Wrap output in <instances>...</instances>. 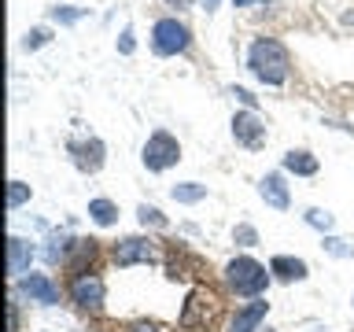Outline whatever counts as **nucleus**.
Wrapping results in <instances>:
<instances>
[{"mask_svg": "<svg viewBox=\"0 0 354 332\" xmlns=\"http://www.w3.org/2000/svg\"><path fill=\"white\" fill-rule=\"evenodd\" d=\"M248 66L254 71V77H262L266 85H281L288 77V52L281 41L273 37H259L248 52Z\"/></svg>", "mask_w": 354, "mask_h": 332, "instance_id": "obj_1", "label": "nucleus"}, {"mask_svg": "<svg viewBox=\"0 0 354 332\" xmlns=\"http://www.w3.org/2000/svg\"><path fill=\"white\" fill-rule=\"evenodd\" d=\"M225 281L236 295H248V299H259L266 292V284H270V273H266V266H259L254 259H232L225 266Z\"/></svg>", "mask_w": 354, "mask_h": 332, "instance_id": "obj_2", "label": "nucleus"}, {"mask_svg": "<svg viewBox=\"0 0 354 332\" xmlns=\"http://www.w3.org/2000/svg\"><path fill=\"white\" fill-rule=\"evenodd\" d=\"M144 166H148V170H170V166L181 159V144H177V137H170V133L166 129H159V133H151L148 137V144H144Z\"/></svg>", "mask_w": 354, "mask_h": 332, "instance_id": "obj_3", "label": "nucleus"}, {"mask_svg": "<svg viewBox=\"0 0 354 332\" xmlns=\"http://www.w3.org/2000/svg\"><path fill=\"white\" fill-rule=\"evenodd\" d=\"M188 41H192V37H188V26H185V22H177V19H159V22H155V30H151V48L159 55L185 52Z\"/></svg>", "mask_w": 354, "mask_h": 332, "instance_id": "obj_4", "label": "nucleus"}, {"mask_svg": "<svg viewBox=\"0 0 354 332\" xmlns=\"http://www.w3.org/2000/svg\"><path fill=\"white\" fill-rule=\"evenodd\" d=\"M104 295H107V288H104V281H100L96 273H77L74 277V284H71V299L77 306H100L104 303Z\"/></svg>", "mask_w": 354, "mask_h": 332, "instance_id": "obj_5", "label": "nucleus"}, {"mask_svg": "<svg viewBox=\"0 0 354 332\" xmlns=\"http://www.w3.org/2000/svg\"><path fill=\"white\" fill-rule=\"evenodd\" d=\"M232 137H236L243 148H262V140H266L262 118L254 115V111H240V115L232 118Z\"/></svg>", "mask_w": 354, "mask_h": 332, "instance_id": "obj_6", "label": "nucleus"}, {"mask_svg": "<svg viewBox=\"0 0 354 332\" xmlns=\"http://www.w3.org/2000/svg\"><path fill=\"white\" fill-rule=\"evenodd\" d=\"M22 295H26L30 303H41V306L59 303V288H55L52 277H44V273H26L22 277Z\"/></svg>", "mask_w": 354, "mask_h": 332, "instance_id": "obj_7", "label": "nucleus"}, {"mask_svg": "<svg viewBox=\"0 0 354 332\" xmlns=\"http://www.w3.org/2000/svg\"><path fill=\"white\" fill-rule=\"evenodd\" d=\"M210 292L207 288H196L192 295H188V303H185V310H181V325L185 329H199V325H207V317H210Z\"/></svg>", "mask_w": 354, "mask_h": 332, "instance_id": "obj_8", "label": "nucleus"}, {"mask_svg": "<svg viewBox=\"0 0 354 332\" xmlns=\"http://www.w3.org/2000/svg\"><path fill=\"white\" fill-rule=\"evenodd\" d=\"M266 314H270V303L259 295V299H251L243 310H236V317L229 321V332H259V325L266 321Z\"/></svg>", "mask_w": 354, "mask_h": 332, "instance_id": "obj_9", "label": "nucleus"}, {"mask_svg": "<svg viewBox=\"0 0 354 332\" xmlns=\"http://www.w3.org/2000/svg\"><path fill=\"white\" fill-rule=\"evenodd\" d=\"M155 255L151 240H140V237H129V240H118L115 243V262L118 266H137V262H148Z\"/></svg>", "mask_w": 354, "mask_h": 332, "instance_id": "obj_10", "label": "nucleus"}, {"mask_svg": "<svg viewBox=\"0 0 354 332\" xmlns=\"http://www.w3.org/2000/svg\"><path fill=\"white\" fill-rule=\"evenodd\" d=\"M259 196L273 210H288V207H292V196H288V185H284L281 174H266L262 181H259Z\"/></svg>", "mask_w": 354, "mask_h": 332, "instance_id": "obj_11", "label": "nucleus"}, {"mask_svg": "<svg viewBox=\"0 0 354 332\" xmlns=\"http://www.w3.org/2000/svg\"><path fill=\"white\" fill-rule=\"evenodd\" d=\"M74 163H77V170H85V174H96L100 166H104V144H100V140L74 144Z\"/></svg>", "mask_w": 354, "mask_h": 332, "instance_id": "obj_12", "label": "nucleus"}, {"mask_svg": "<svg viewBox=\"0 0 354 332\" xmlns=\"http://www.w3.org/2000/svg\"><path fill=\"white\" fill-rule=\"evenodd\" d=\"M30 259H33V248H30V240H22V237H11V240H8V273H11V277L26 273V270H30Z\"/></svg>", "mask_w": 354, "mask_h": 332, "instance_id": "obj_13", "label": "nucleus"}, {"mask_svg": "<svg viewBox=\"0 0 354 332\" xmlns=\"http://www.w3.org/2000/svg\"><path fill=\"white\" fill-rule=\"evenodd\" d=\"M270 273L277 277V281H306V262L303 259H292V255H277V259L270 262Z\"/></svg>", "mask_w": 354, "mask_h": 332, "instance_id": "obj_14", "label": "nucleus"}, {"mask_svg": "<svg viewBox=\"0 0 354 332\" xmlns=\"http://www.w3.org/2000/svg\"><path fill=\"white\" fill-rule=\"evenodd\" d=\"M284 170H292V174H299V177H314V174H317V159H314L310 151L295 148V151L284 155Z\"/></svg>", "mask_w": 354, "mask_h": 332, "instance_id": "obj_15", "label": "nucleus"}, {"mask_svg": "<svg viewBox=\"0 0 354 332\" xmlns=\"http://www.w3.org/2000/svg\"><path fill=\"white\" fill-rule=\"evenodd\" d=\"M88 218L96 221V225H115L118 221V207L111 203V199H93V203H88Z\"/></svg>", "mask_w": 354, "mask_h": 332, "instance_id": "obj_16", "label": "nucleus"}, {"mask_svg": "<svg viewBox=\"0 0 354 332\" xmlns=\"http://www.w3.org/2000/svg\"><path fill=\"white\" fill-rule=\"evenodd\" d=\"M170 196L177 199V203H199V199H207V185L199 181H181L170 188Z\"/></svg>", "mask_w": 354, "mask_h": 332, "instance_id": "obj_17", "label": "nucleus"}, {"mask_svg": "<svg viewBox=\"0 0 354 332\" xmlns=\"http://www.w3.org/2000/svg\"><path fill=\"white\" fill-rule=\"evenodd\" d=\"M26 199H30V185H22V181H11L8 185V210H19Z\"/></svg>", "mask_w": 354, "mask_h": 332, "instance_id": "obj_18", "label": "nucleus"}, {"mask_svg": "<svg viewBox=\"0 0 354 332\" xmlns=\"http://www.w3.org/2000/svg\"><path fill=\"white\" fill-rule=\"evenodd\" d=\"M137 218H140V225H155V229H166V218H162V210H159V207H148V203H144V207L137 210Z\"/></svg>", "mask_w": 354, "mask_h": 332, "instance_id": "obj_19", "label": "nucleus"}, {"mask_svg": "<svg viewBox=\"0 0 354 332\" xmlns=\"http://www.w3.org/2000/svg\"><path fill=\"white\" fill-rule=\"evenodd\" d=\"M306 221H310V225H314V229H332V225H336V218H332L328 214V210H306Z\"/></svg>", "mask_w": 354, "mask_h": 332, "instance_id": "obj_20", "label": "nucleus"}, {"mask_svg": "<svg viewBox=\"0 0 354 332\" xmlns=\"http://www.w3.org/2000/svg\"><path fill=\"white\" fill-rule=\"evenodd\" d=\"M85 15V8H52V19L63 22V26H71V22H77Z\"/></svg>", "mask_w": 354, "mask_h": 332, "instance_id": "obj_21", "label": "nucleus"}, {"mask_svg": "<svg viewBox=\"0 0 354 332\" xmlns=\"http://www.w3.org/2000/svg\"><path fill=\"white\" fill-rule=\"evenodd\" d=\"M232 240L243 243V248H254V243H259V232H254L251 225H236L232 229Z\"/></svg>", "mask_w": 354, "mask_h": 332, "instance_id": "obj_22", "label": "nucleus"}, {"mask_svg": "<svg viewBox=\"0 0 354 332\" xmlns=\"http://www.w3.org/2000/svg\"><path fill=\"white\" fill-rule=\"evenodd\" d=\"M325 248L336 255V259H351L354 248H347V240H336V237H325Z\"/></svg>", "mask_w": 354, "mask_h": 332, "instance_id": "obj_23", "label": "nucleus"}, {"mask_svg": "<svg viewBox=\"0 0 354 332\" xmlns=\"http://www.w3.org/2000/svg\"><path fill=\"white\" fill-rule=\"evenodd\" d=\"M44 41H48V30H41V26H37V30H30V33H26V41H22V44H26V48H41Z\"/></svg>", "mask_w": 354, "mask_h": 332, "instance_id": "obj_24", "label": "nucleus"}, {"mask_svg": "<svg viewBox=\"0 0 354 332\" xmlns=\"http://www.w3.org/2000/svg\"><path fill=\"white\" fill-rule=\"evenodd\" d=\"M63 251H66V240H52V248L44 255H48V262H55V259H63Z\"/></svg>", "mask_w": 354, "mask_h": 332, "instance_id": "obj_25", "label": "nucleus"}, {"mask_svg": "<svg viewBox=\"0 0 354 332\" xmlns=\"http://www.w3.org/2000/svg\"><path fill=\"white\" fill-rule=\"evenodd\" d=\"M8 332H19V310H15V303H8Z\"/></svg>", "mask_w": 354, "mask_h": 332, "instance_id": "obj_26", "label": "nucleus"}, {"mask_svg": "<svg viewBox=\"0 0 354 332\" xmlns=\"http://www.w3.org/2000/svg\"><path fill=\"white\" fill-rule=\"evenodd\" d=\"M118 48H122V52H126V55L133 52V30H129V26H126V30H122V41H118Z\"/></svg>", "mask_w": 354, "mask_h": 332, "instance_id": "obj_27", "label": "nucleus"}, {"mask_svg": "<svg viewBox=\"0 0 354 332\" xmlns=\"http://www.w3.org/2000/svg\"><path fill=\"white\" fill-rule=\"evenodd\" d=\"M232 96H236V100H243V104H248V111L254 107V96L248 93V89H232Z\"/></svg>", "mask_w": 354, "mask_h": 332, "instance_id": "obj_28", "label": "nucleus"}, {"mask_svg": "<svg viewBox=\"0 0 354 332\" xmlns=\"http://www.w3.org/2000/svg\"><path fill=\"white\" fill-rule=\"evenodd\" d=\"M129 332H159V329H155V325H148V321H137V325H133Z\"/></svg>", "mask_w": 354, "mask_h": 332, "instance_id": "obj_29", "label": "nucleus"}, {"mask_svg": "<svg viewBox=\"0 0 354 332\" xmlns=\"http://www.w3.org/2000/svg\"><path fill=\"white\" fill-rule=\"evenodd\" d=\"M236 8H251V4H266V0H232Z\"/></svg>", "mask_w": 354, "mask_h": 332, "instance_id": "obj_30", "label": "nucleus"}, {"mask_svg": "<svg viewBox=\"0 0 354 332\" xmlns=\"http://www.w3.org/2000/svg\"><path fill=\"white\" fill-rule=\"evenodd\" d=\"M166 4H170V8H188L192 0H166Z\"/></svg>", "mask_w": 354, "mask_h": 332, "instance_id": "obj_31", "label": "nucleus"}, {"mask_svg": "<svg viewBox=\"0 0 354 332\" xmlns=\"http://www.w3.org/2000/svg\"><path fill=\"white\" fill-rule=\"evenodd\" d=\"M199 4H203L207 11H214V8H218V0H199Z\"/></svg>", "mask_w": 354, "mask_h": 332, "instance_id": "obj_32", "label": "nucleus"}]
</instances>
